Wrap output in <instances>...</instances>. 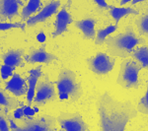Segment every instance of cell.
I'll return each mask as SVG.
<instances>
[{
    "mask_svg": "<svg viewBox=\"0 0 148 131\" xmlns=\"http://www.w3.org/2000/svg\"><path fill=\"white\" fill-rule=\"evenodd\" d=\"M7 111L0 108V131H11L7 121Z\"/></svg>",
    "mask_w": 148,
    "mask_h": 131,
    "instance_id": "obj_25",
    "label": "cell"
},
{
    "mask_svg": "<svg viewBox=\"0 0 148 131\" xmlns=\"http://www.w3.org/2000/svg\"><path fill=\"white\" fill-rule=\"evenodd\" d=\"M97 22H98L97 19L90 17V18L83 19V20L75 21L74 22V26L77 29H79L86 39L95 40V37H96L95 25L97 24Z\"/></svg>",
    "mask_w": 148,
    "mask_h": 131,
    "instance_id": "obj_16",
    "label": "cell"
},
{
    "mask_svg": "<svg viewBox=\"0 0 148 131\" xmlns=\"http://www.w3.org/2000/svg\"><path fill=\"white\" fill-rule=\"evenodd\" d=\"M22 106H19V108H16L15 111H14L13 114H12V116H13V118L15 120H20V119H22V118L24 117L23 108H22Z\"/></svg>",
    "mask_w": 148,
    "mask_h": 131,
    "instance_id": "obj_28",
    "label": "cell"
},
{
    "mask_svg": "<svg viewBox=\"0 0 148 131\" xmlns=\"http://www.w3.org/2000/svg\"><path fill=\"white\" fill-rule=\"evenodd\" d=\"M4 90L12 93L16 97H22L28 92L27 81L21 77V75L18 74L17 72H14L11 79L5 82V89Z\"/></svg>",
    "mask_w": 148,
    "mask_h": 131,
    "instance_id": "obj_12",
    "label": "cell"
},
{
    "mask_svg": "<svg viewBox=\"0 0 148 131\" xmlns=\"http://www.w3.org/2000/svg\"><path fill=\"white\" fill-rule=\"evenodd\" d=\"M95 3L97 4L98 6L100 7L101 9H105V10H109L110 8V5L107 3L106 1H103V0H95Z\"/></svg>",
    "mask_w": 148,
    "mask_h": 131,
    "instance_id": "obj_29",
    "label": "cell"
},
{
    "mask_svg": "<svg viewBox=\"0 0 148 131\" xmlns=\"http://www.w3.org/2000/svg\"><path fill=\"white\" fill-rule=\"evenodd\" d=\"M56 99L57 94L56 91V86L52 81L47 78V76H45L44 80L38 81L32 106L39 108L49 102H54Z\"/></svg>",
    "mask_w": 148,
    "mask_h": 131,
    "instance_id": "obj_6",
    "label": "cell"
},
{
    "mask_svg": "<svg viewBox=\"0 0 148 131\" xmlns=\"http://www.w3.org/2000/svg\"><path fill=\"white\" fill-rule=\"evenodd\" d=\"M16 122L24 131H58L56 117L49 114L23 117L20 120H16Z\"/></svg>",
    "mask_w": 148,
    "mask_h": 131,
    "instance_id": "obj_5",
    "label": "cell"
},
{
    "mask_svg": "<svg viewBox=\"0 0 148 131\" xmlns=\"http://www.w3.org/2000/svg\"><path fill=\"white\" fill-rule=\"evenodd\" d=\"M25 6V3L21 0H0V22L10 23L17 16L20 15L19 9Z\"/></svg>",
    "mask_w": 148,
    "mask_h": 131,
    "instance_id": "obj_10",
    "label": "cell"
},
{
    "mask_svg": "<svg viewBox=\"0 0 148 131\" xmlns=\"http://www.w3.org/2000/svg\"><path fill=\"white\" fill-rule=\"evenodd\" d=\"M56 119L59 124L60 131H91L89 125L78 113H60Z\"/></svg>",
    "mask_w": 148,
    "mask_h": 131,
    "instance_id": "obj_7",
    "label": "cell"
},
{
    "mask_svg": "<svg viewBox=\"0 0 148 131\" xmlns=\"http://www.w3.org/2000/svg\"><path fill=\"white\" fill-rule=\"evenodd\" d=\"M54 83L58 94L67 95L71 102H77L82 97V86L77 81L76 74L68 68H61L57 80Z\"/></svg>",
    "mask_w": 148,
    "mask_h": 131,
    "instance_id": "obj_3",
    "label": "cell"
},
{
    "mask_svg": "<svg viewBox=\"0 0 148 131\" xmlns=\"http://www.w3.org/2000/svg\"><path fill=\"white\" fill-rule=\"evenodd\" d=\"M71 23H73V19L68 13L66 6L64 5L60 11L56 14V22H54V31L52 32V38L56 39L58 35H61L67 32V28Z\"/></svg>",
    "mask_w": 148,
    "mask_h": 131,
    "instance_id": "obj_13",
    "label": "cell"
},
{
    "mask_svg": "<svg viewBox=\"0 0 148 131\" xmlns=\"http://www.w3.org/2000/svg\"><path fill=\"white\" fill-rule=\"evenodd\" d=\"M131 57L133 60L138 62L142 66V68H147L148 66V48L147 46H142L134 49L131 53Z\"/></svg>",
    "mask_w": 148,
    "mask_h": 131,
    "instance_id": "obj_20",
    "label": "cell"
},
{
    "mask_svg": "<svg viewBox=\"0 0 148 131\" xmlns=\"http://www.w3.org/2000/svg\"><path fill=\"white\" fill-rule=\"evenodd\" d=\"M130 3V0H123V1H121L120 2V5H125V4H128Z\"/></svg>",
    "mask_w": 148,
    "mask_h": 131,
    "instance_id": "obj_31",
    "label": "cell"
},
{
    "mask_svg": "<svg viewBox=\"0 0 148 131\" xmlns=\"http://www.w3.org/2000/svg\"><path fill=\"white\" fill-rule=\"evenodd\" d=\"M44 6L42 2L40 0H30L25 6L23 7L21 12V21L20 23H26L33 15H35L40 9V7Z\"/></svg>",
    "mask_w": 148,
    "mask_h": 131,
    "instance_id": "obj_19",
    "label": "cell"
},
{
    "mask_svg": "<svg viewBox=\"0 0 148 131\" xmlns=\"http://www.w3.org/2000/svg\"><path fill=\"white\" fill-rule=\"evenodd\" d=\"M96 108L100 131H125L127 123L138 113L130 101H119L109 92L98 97Z\"/></svg>",
    "mask_w": 148,
    "mask_h": 131,
    "instance_id": "obj_1",
    "label": "cell"
},
{
    "mask_svg": "<svg viewBox=\"0 0 148 131\" xmlns=\"http://www.w3.org/2000/svg\"><path fill=\"white\" fill-rule=\"evenodd\" d=\"M20 106H23L22 102L18 101L15 97L10 96L8 92L0 87V108H2L5 111L9 113V111L16 109Z\"/></svg>",
    "mask_w": 148,
    "mask_h": 131,
    "instance_id": "obj_17",
    "label": "cell"
},
{
    "mask_svg": "<svg viewBox=\"0 0 148 131\" xmlns=\"http://www.w3.org/2000/svg\"><path fill=\"white\" fill-rule=\"evenodd\" d=\"M42 65L38 66L35 69H31L29 71V77L27 78V84H28V92L26 94L27 97V102L29 106H32L33 100L35 98V92H36V87H37L38 81L40 77L42 76Z\"/></svg>",
    "mask_w": 148,
    "mask_h": 131,
    "instance_id": "obj_15",
    "label": "cell"
},
{
    "mask_svg": "<svg viewBox=\"0 0 148 131\" xmlns=\"http://www.w3.org/2000/svg\"><path fill=\"white\" fill-rule=\"evenodd\" d=\"M23 113H24V117H34L35 116V111L34 108L31 106H25L23 104Z\"/></svg>",
    "mask_w": 148,
    "mask_h": 131,
    "instance_id": "obj_27",
    "label": "cell"
},
{
    "mask_svg": "<svg viewBox=\"0 0 148 131\" xmlns=\"http://www.w3.org/2000/svg\"><path fill=\"white\" fill-rule=\"evenodd\" d=\"M24 55L25 50L22 48L18 49H9L8 51L1 55L3 63L7 66L16 68V67H24L25 61H24Z\"/></svg>",
    "mask_w": 148,
    "mask_h": 131,
    "instance_id": "obj_14",
    "label": "cell"
},
{
    "mask_svg": "<svg viewBox=\"0 0 148 131\" xmlns=\"http://www.w3.org/2000/svg\"><path fill=\"white\" fill-rule=\"evenodd\" d=\"M16 68L10 67V66H7L5 64L1 65V68H0V77L3 81H6L8 78L12 77L14 71H15Z\"/></svg>",
    "mask_w": 148,
    "mask_h": 131,
    "instance_id": "obj_26",
    "label": "cell"
},
{
    "mask_svg": "<svg viewBox=\"0 0 148 131\" xmlns=\"http://www.w3.org/2000/svg\"><path fill=\"white\" fill-rule=\"evenodd\" d=\"M26 28V23H10V22H6V23H1L0 22V31H7V30H11V29H21V30L25 31Z\"/></svg>",
    "mask_w": 148,
    "mask_h": 131,
    "instance_id": "obj_24",
    "label": "cell"
},
{
    "mask_svg": "<svg viewBox=\"0 0 148 131\" xmlns=\"http://www.w3.org/2000/svg\"><path fill=\"white\" fill-rule=\"evenodd\" d=\"M104 44H107V49L110 56L114 58H128L135 47L145 44V40L136 35L133 27L130 25L126 26L125 31L121 34L107 38Z\"/></svg>",
    "mask_w": 148,
    "mask_h": 131,
    "instance_id": "obj_2",
    "label": "cell"
},
{
    "mask_svg": "<svg viewBox=\"0 0 148 131\" xmlns=\"http://www.w3.org/2000/svg\"><path fill=\"white\" fill-rule=\"evenodd\" d=\"M61 2L60 1H47L46 2L45 6L39 13L36 14L35 16H32L29 20L26 22V26L27 27H33L40 23H42L47 21L49 18H51L52 15L57 13V9L59 8Z\"/></svg>",
    "mask_w": 148,
    "mask_h": 131,
    "instance_id": "obj_11",
    "label": "cell"
},
{
    "mask_svg": "<svg viewBox=\"0 0 148 131\" xmlns=\"http://www.w3.org/2000/svg\"><path fill=\"white\" fill-rule=\"evenodd\" d=\"M37 40L38 42H40V44H44L45 42H46V40H47V35H46V34H45L44 32H40L39 34L37 35Z\"/></svg>",
    "mask_w": 148,
    "mask_h": 131,
    "instance_id": "obj_30",
    "label": "cell"
},
{
    "mask_svg": "<svg viewBox=\"0 0 148 131\" xmlns=\"http://www.w3.org/2000/svg\"><path fill=\"white\" fill-rule=\"evenodd\" d=\"M118 30V25H111L104 29H99L96 31V37H95V44L97 46H102L104 44L105 40L109 37L111 34Z\"/></svg>",
    "mask_w": 148,
    "mask_h": 131,
    "instance_id": "obj_21",
    "label": "cell"
},
{
    "mask_svg": "<svg viewBox=\"0 0 148 131\" xmlns=\"http://www.w3.org/2000/svg\"><path fill=\"white\" fill-rule=\"evenodd\" d=\"M135 24H136L139 37H142V35L148 34V15H147V13L141 14V15L136 19Z\"/></svg>",
    "mask_w": 148,
    "mask_h": 131,
    "instance_id": "obj_22",
    "label": "cell"
},
{
    "mask_svg": "<svg viewBox=\"0 0 148 131\" xmlns=\"http://www.w3.org/2000/svg\"><path fill=\"white\" fill-rule=\"evenodd\" d=\"M88 67L97 75H107L111 72L116 64V58L105 52H98L94 56L86 59Z\"/></svg>",
    "mask_w": 148,
    "mask_h": 131,
    "instance_id": "obj_8",
    "label": "cell"
},
{
    "mask_svg": "<svg viewBox=\"0 0 148 131\" xmlns=\"http://www.w3.org/2000/svg\"><path fill=\"white\" fill-rule=\"evenodd\" d=\"M139 2H143V0H133V1H130V3L132 4V5H135V4L139 3Z\"/></svg>",
    "mask_w": 148,
    "mask_h": 131,
    "instance_id": "obj_32",
    "label": "cell"
},
{
    "mask_svg": "<svg viewBox=\"0 0 148 131\" xmlns=\"http://www.w3.org/2000/svg\"><path fill=\"white\" fill-rule=\"evenodd\" d=\"M0 68H1V63H0Z\"/></svg>",
    "mask_w": 148,
    "mask_h": 131,
    "instance_id": "obj_33",
    "label": "cell"
},
{
    "mask_svg": "<svg viewBox=\"0 0 148 131\" xmlns=\"http://www.w3.org/2000/svg\"><path fill=\"white\" fill-rule=\"evenodd\" d=\"M136 111H137V113L145 114V115L148 114V91L145 92V95L139 100V103L137 104Z\"/></svg>",
    "mask_w": 148,
    "mask_h": 131,
    "instance_id": "obj_23",
    "label": "cell"
},
{
    "mask_svg": "<svg viewBox=\"0 0 148 131\" xmlns=\"http://www.w3.org/2000/svg\"><path fill=\"white\" fill-rule=\"evenodd\" d=\"M142 66L133 59H125L120 68L116 84L125 89H137L140 83L138 74L142 70Z\"/></svg>",
    "mask_w": 148,
    "mask_h": 131,
    "instance_id": "obj_4",
    "label": "cell"
},
{
    "mask_svg": "<svg viewBox=\"0 0 148 131\" xmlns=\"http://www.w3.org/2000/svg\"><path fill=\"white\" fill-rule=\"evenodd\" d=\"M109 13L112 16V18L116 21V25H118L119 22L121 21V19H123L125 16L128 15H138L139 11L134 9L131 6L127 7H116V6H111L110 5L109 8Z\"/></svg>",
    "mask_w": 148,
    "mask_h": 131,
    "instance_id": "obj_18",
    "label": "cell"
},
{
    "mask_svg": "<svg viewBox=\"0 0 148 131\" xmlns=\"http://www.w3.org/2000/svg\"><path fill=\"white\" fill-rule=\"evenodd\" d=\"M56 60H58V57L53 53H49L46 49V44H42L39 48L31 47L29 53L24 56V61L29 64L34 63H45L51 64Z\"/></svg>",
    "mask_w": 148,
    "mask_h": 131,
    "instance_id": "obj_9",
    "label": "cell"
}]
</instances>
